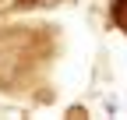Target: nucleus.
<instances>
[{
	"instance_id": "nucleus-1",
	"label": "nucleus",
	"mask_w": 127,
	"mask_h": 120,
	"mask_svg": "<svg viewBox=\"0 0 127 120\" xmlns=\"http://www.w3.org/2000/svg\"><path fill=\"white\" fill-rule=\"evenodd\" d=\"M113 21L127 32V0H113Z\"/></svg>"
}]
</instances>
